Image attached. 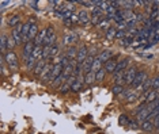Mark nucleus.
<instances>
[{"label":"nucleus","mask_w":159,"mask_h":134,"mask_svg":"<svg viewBox=\"0 0 159 134\" xmlns=\"http://www.w3.org/2000/svg\"><path fill=\"white\" fill-rule=\"evenodd\" d=\"M78 50L75 46H70V48L67 49V52H66V56L68 57V60L70 61H76V57H78Z\"/></svg>","instance_id":"obj_16"},{"label":"nucleus","mask_w":159,"mask_h":134,"mask_svg":"<svg viewBox=\"0 0 159 134\" xmlns=\"http://www.w3.org/2000/svg\"><path fill=\"white\" fill-rule=\"evenodd\" d=\"M59 92L60 93H68V92H71V84H70V83H67V81H64L63 84L59 87Z\"/></svg>","instance_id":"obj_25"},{"label":"nucleus","mask_w":159,"mask_h":134,"mask_svg":"<svg viewBox=\"0 0 159 134\" xmlns=\"http://www.w3.org/2000/svg\"><path fill=\"white\" fill-rule=\"evenodd\" d=\"M116 34H117V27H110L105 35H106L107 39H113V38H116Z\"/></svg>","instance_id":"obj_28"},{"label":"nucleus","mask_w":159,"mask_h":134,"mask_svg":"<svg viewBox=\"0 0 159 134\" xmlns=\"http://www.w3.org/2000/svg\"><path fill=\"white\" fill-rule=\"evenodd\" d=\"M42 53H44V46H35V49L33 52V57L35 60H41L42 58Z\"/></svg>","instance_id":"obj_24"},{"label":"nucleus","mask_w":159,"mask_h":134,"mask_svg":"<svg viewBox=\"0 0 159 134\" xmlns=\"http://www.w3.org/2000/svg\"><path fill=\"white\" fill-rule=\"evenodd\" d=\"M129 63H131V58H129V57H124L122 60L118 61V63H117V67H116V71H114V73H113V76H117V75H120V73H124V72L128 69Z\"/></svg>","instance_id":"obj_4"},{"label":"nucleus","mask_w":159,"mask_h":134,"mask_svg":"<svg viewBox=\"0 0 159 134\" xmlns=\"http://www.w3.org/2000/svg\"><path fill=\"white\" fill-rule=\"evenodd\" d=\"M76 39H78V37H76V34H74V32H71V34H67L66 37L63 38V45H70V46H72L75 42H76Z\"/></svg>","instance_id":"obj_17"},{"label":"nucleus","mask_w":159,"mask_h":134,"mask_svg":"<svg viewBox=\"0 0 159 134\" xmlns=\"http://www.w3.org/2000/svg\"><path fill=\"white\" fill-rule=\"evenodd\" d=\"M15 46H18L15 39H14L11 35H8V39H7V50H14L15 49Z\"/></svg>","instance_id":"obj_27"},{"label":"nucleus","mask_w":159,"mask_h":134,"mask_svg":"<svg viewBox=\"0 0 159 134\" xmlns=\"http://www.w3.org/2000/svg\"><path fill=\"white\" fill-rule=\"evenodd\" d=\"M37 61H38V60H35L34 57L31 56L30 58H29L26 63H23V64H25V67H26V69L31 72V71H34V67H35V64H37Z\"/></svg>","instance_id":"obj_22"},{"label":"nucleus","mask_w":159,"mask_h":134,"mask_svg":"<svg viewBox=\"0 0 159 134\" xmlns=\"http://www.w3.org/2000/svg\"><path fill=\"white\" fill-rule=\"evenodd\" d=\"M154 91H159V75H157L155 77H152V88Z\"/></svg>","instance_id":"obj_35"},{"label":"nucleus","mask_w":159,"mask_h":134,"mask_svg":"<svg viewBox=\"0 0 159 134\" xmlns=\"http://www.w3.org/2000/svg\"><path fill=\"white\" fill-rule=\"evenodd\" d=\"M158 95H159V91H158Z\"/></svg>","instance_id":"obj_42"},{"label":"nucleus","mask_w":159,"mask_h":134,"mask_svg":"<svg viewBox=\"0 0 159 134\" xmlns=\"http://www.w3.org/2000/svg\"><path fill=\"white\" fill-rule=\"evenodd\" d=\"M133 41H135V37H132V35H126V37L121 41V43L125 45V46H128V45H132Z\"/></svg>","instance_id":"obj_34"},{"label":"nucleus","mask_w":159,"mask_h":134,"mask_svg":"<svg viewBox=\"0 0 159 134\" xmlns=\"http://www.w3.org/2000/svg\"><path fill=\"white\" fill-rule=\"evenodd\" d=\"M109 22H110L109 19H106V18H105V19L98 24V27L101 28V30H106V31H107V30L110 28V27H109Z\"/></svg>","instance_id":"obj_32"},{"label":"nucleus","mask_w":159,"mask_h":134,"mask_svg":"<svg viewBox=\"0 0 159 134\" xmlns=\"http://www.w3.org/2000/svg\"><path fill=\"white\" fill-rule=\"evenodd\" d=\"M147 79H148V73H147V72L146 71H139V72H137V75H136V77H135V80H133V83L131 84V88L139 89Z\"/></svg>","instance_id":"obj_2"},{"label":"nucleus","mask_w":159,"mask_h":134,"mask_svg":"<svg viewBox=\"0 0 159 134\" xmlns=\"http://www.w3.org/2000/svg\"><path fill=\"white\" fill-rule=\"evenodd\" d=\"M63 22H64V24H66V26H72V20L71 19H63Z\"/></svg>","instance_id":"obj_40"},{"label":"nucleus","mask_w":159,"mask_h":134,"mask_svg":"<svg viewBox=\"0 0 159 134\" xmlns=\"http://www.w3.org/2000/svg\"><path fill=\"white\" fill-rule=\"evenodd\" d=\"M46 63H48V61H45V60H38L37 64H35V67H34L33 73H34L35 76H41V73H42V71H44Z\"/></svg>","instance_id":"obj_15"},{"label":"nucleus","mask_w":159,"mask_h":134,"mask_svg":"<svg viewBox=\"0 0 159 134\" xmlns=\"http://www.w3.org/2000/svg\"><path fill=\"white\" fill-rule=\"evenodd\" d=\"M124 91H125L124 85L114 84V85H113V88H111V92H113V95H114V96H121V95H122V92H124Z\"/></svg>","instance_id":"obj_23"},{"label":"nucleus","mask_w":159,"mask_h":134,"mask_svg":"<svg viewBox=\"0 0 159 134\" xmlns=\"http://www.w3.org/2000/svg\"><path fill=\"white\" fill-rule=\"evenodd\" d=\"M71 20H72V23H79V15L78 14H72Z\"/></svg>","instance_id":"obj_39"},{"label":"nucleus","mask_w":159,"mask_h":134,"mask_svg":"<svg viewBox=\"0 0 159 134\" xmlns=\"http://www.w3.org/2000/svg\"><path fill=\"white\" fill-rule=\"evenodd\" d=\"M103 68V63L98 58V56L95 57V60H94V64H93V68H91V72H94V73H97L98 71H101Z\"/></svg>","instance_id":"obj_21"},{"label":"nucleus","mask_w":159,"mask_h":134,"mask_svg":"<svg viewBox=\"0 0 159 134\" xmlns=\"http://www.w3.org/2000/svg\"><path fill=\"white\" fill-rule=\"evenodd\" d=\"M8 4H11V2H10V0H3V2L2 3H0V10H4L6 8V7L7 6H8Z\"/></svg>","instance_id":"obj_37"},{"label":"nucleus","mask_w":159,"mask_h":134,"mask_svg":"<svg viewBox=\"0 0 159 134\" xmlns=\"http://www.w3.org/2000/svg\"><path fill=\"white\" fill-rule=\"evenodd\" d=\"M22 28H23V23H20L19 26H16L15 28L11 30V37L15 39L16 45H23V34H22Z\"/></svg>","instance_id":"obj_5"},{"label":"nucleus","mask_w":159,"mask_h":134,"mask_svg":"<svg viewBox=\"0 0 159 134\" xmlns=\"http://www.w3.org/2000/svg\"><path fill=\"white\" fill-rule=\"evenodd\" d=\"M136 119L142 123V122L144 121H147V119H152L151 118V110H150V107H148V104H147V107L144 108V110H142L139 114L136 115Z\"/></svg>","instance_id":"obj_8"},{"label":"nucleus","mask_w":159,"mask_h":134,"mask_svg":"<svg viewBox=\"0 0 159 134\" xmlns=\"http://www.w3.org/2000/svg\"><path fill=\"white\" fill-rule=\"evenodd\" d=\"M95 75H97V83H101V81H103L105 76H106V71H105V68H102V69L98 71Z\"/></svg>","instance_id":"obj_31"},{"label":"nucleus","mask_w":159,"mask_h":134,"mask_svg":"<svg viewBox=\"0 0 159 134\" xmlns=\"http://www.w3.org/2000/svg\"><path fill=\"white\" fill-rule=\"evenodd\" d=\"M34 49H35V45H34L33 41L26 42L23 45V50H22V60H23V63H26V61L30 58L31 56H33Z\"/></svg>","instance_id":"obj_3"},{"label":"nucleus","mask_w":159,"mask_h":134,"mask_svg":"<svg viewBox=\"0 0 159 134\" xmlns=\"http://www.w3.org/2000/svg\"><path fill=\"white\" fill-rule=\"evenodd\" d=\"M7 39H8V35L6 34H2V38H0V50H2V56L8 52L7 50Z\"/></svg>","instance_id":"obj_19"},{"label":"nucleus","mask_w":159,"mask_h":134,"mask_svg":"<svg viewBox=\"0 0 159 134\" xmlns=\"http://www.w3.org/2000/svg\"><path fill=\"white\" fill-rule=\"evenodd\" d=\"M89 49L86 45H82L78 50V57H76V64H83L86 61V58L89 57Z\"/></svg>","instance_id":"obj_7"},{"label":"nucleus","mask_w":159,"mask_h":134,"mask_svg":"<svg viewBox=\"0 0 159 134\" xmlns=\"http://www.w3.org/2000/svg\"><path fill=\"white\" fill-rule=\"evenodd\" d=\"M29 4H30V7H33L34 10H38V7H37L38 2H30V3H29Z\"/></svg>","instance_id":"obj_41"},{"label":"nucleus","mask_w":159,"mask_h":134,"mask_svg":"<svg viewBox=\"0 0 159 134\" xmlns=\"http://www.w3.org/2000/svg\"><path fill=\"white\" fill-rule=\"evenodd\" d=\"M2 57H3V60H4V63L7 64V67H8L10 71L16 72L19 69V60H18V56L15 54L14 50H8V52Z\"/></svg>","instance_id":"obj_1"},{"label":"nucleus","mask_w":159,"mask_h":134,"mask_svg":"<svg viewBox=\"0 0 159 134\" xmlns=\"http://www.w3.org/2000/svg\"><path fill=\"white\" fill-rule=\"evenodd\" d=\"M116 67H117V61H116V57H113V58H110L106 64L103 65V68H105V71H106V73H111V75L114 73Z\"/></svg>","instance_id":"obj_12"},{"label":"nucleus","mask_w":159,"mask_h":134,"mask_svg":"<svg viewBox=\"0 0 159 134\" xmlns=\"http://www.w3.org/2000/svg\"><path fill=\"white\" fill-rule=\"evenodd\" d=\"M126 37V31H121V30H117V34H116V39H124Z\"/></svg>","instance_id":"obj_36"},{"label":"nucleus","mask_w":159,"mask_h":134,"mask_svg":"<svg viewBox=\"0 0 159 134\" xmlns=\"http://www.w3.org/2000/svg\"><path fill=\"white\" fill-rule=\"evenodd\" d=\"M45 41H46V28H44V30H41L38 32V35L35 37V39L33 42H34L35 46H44Z\"/></svg>","instance_id":"obj_10"},{"label":"nucleus","mask_w":159,"mask_h":134,"mask_svg":"<svg viewBox=\"0 0 159 134\" xmlns=\"http://www.w3.org/2000/svg\"><path fill=\"white\" fill-rule=\"evenodd\" d=\"M129 121H131V118H129L126 114H121V115H120V118H118V123L122 125V126L128 125V123H129Z\"/></svg>","instance_id":"obj_29"},{"label":"nucleus","mask_w":159,"mask_h":134,"mask_svg":"<svg viewBox=\"0 0 159 134\" xmlns=\"http://www.w3.org/2000/svg\"><path fill=\"white\" fill-rule=\"evenodd\" d=\"M103 19H105L103 15H91V23L94 24V26H98V24H99Z\"/></svg>","instance_id":"obj_30"},{"label":"nucleus","mask_w":159,"mask_h":134,"mask_svg":"<svg viewBox=\"0 0 159 134\" xmlns=\"http://www.w3.org/2000/svg\"><path fill=\"white\" fill-rule=\"evenodd\" d=\"M38 32H39L38 24H37V23H33V24H31V27H30V32H29V42H30V41H34L35 37L38 35Z\"/></svg>","instance_id":"obj_18"},{"label":"nucleus","mask_w":159,"mask_h":134,"mask_svg":"<svg viewBox=\"0 0 159 134\" xmlns=\"http://www.w3.org/2000/svg\"><path fill=\"white\" fill-rule=\"evenodd\" d=\"M97 81V75L94 72H90V73L84 75V84L86 85H91Z\"/></svg>","instance_id":"obj_20"},{"label":"nucleus","mask_w":159,"mask_h":134,"mask_svg":"<svg viewBox=\"0 0 159 134\" xmlns=\"http://www.w3.org/2000/svg\"><path fill=\"white\" fill-rule=\"evenodd\" d=\"M137 68L136 67H131L128 68L125 72H124V79H125V84H128L129 87H131V84L133 83V80H135L136 75H137Z\"/></svg>","instance_id":"obj_6"},{"label":"nucleus","mask_w":159,"mask_h":134,"mask_svg":"<svg viewBox=\"0 0 159 134\" xmlns=\"http://www.w3.org/2000/svg\"><path fill=\"white\" fill-rule=\"evenodd\" d=\"M78 15H79V24H82V26H86L87 23L91 22V16L86 10H82Z\"/></svg>","instance_id":"obj_9"},{"label":"nucleus","mask_w":159,"mask_h":134,"mask_svg":"<svg viewBox=\"0 0 159 134\" xmlns=\"http://www.w3.org/2000/svg\"><path fill=\"white\" fill-rule=\"evenodd\" d=\"M140 129L143 130V132L146 133H151L155 130V126H154V121L152 119H147V121L142 122V125H140Z\"/></svg>","instance_id":"obj_13"},{"label":"nucleus","mask_w":159,"mask_h":134,"mask_svg":"<svg viewBox=\"0 0 159 134\" xmlns=\"http://www.w3.org/2000/svg\"><path fill=\"white\" fill-rule=\"evenodd\" d=\"M7 24H8V27L11 28H15L16 26H19L20 24V16L18 15V14H14L7 19Z\"/></svg>","instance_id":"obj_14"},{"label":"nucleus","mask_w":159,"mask_h":134,"mask_svg":"<svg viewBox=\"0 0 159 134\" xmlns=\"http://www.w3.org/2000/svg\"><path fill=\"white\" fill-rule=\"evenodd\" d=\"M98 58L102 61L103 65H105L110 58H113V52H111V50H109V49H105V50H102V52L98 54Z\"/></svg>","instance_id":"obj_11"},{"label":"nucleus","mask_w":159,"mask_h":134,"mask_svg":"<svg viewBox=\"0 0 159 134\" xmlns=\"http://www.w3.org/2000/svg\"><path fill=\"white\" fill-rule=\"evenodd\" d=\"M83 85H84V84H83L82 81L76 80V81L74 83V84L71 85V92H79V91H80V89L83 88Z\"/></svg>","instance_id":"obj_26"},{"label":"nucleus","mask_w":159,"mask_h":134,"mask_svg":"<svg viewBox=\"0 0 159 134\" xmlns=\"http://www.w3.org/2000/svg\"><path fill=\"white\" fill-rule=\"evenodd\" d=\"M140 122L137 121V119H135V121H129V123H128V128H131V129H133V130H137V129H140Z\"/></svg>","instance_id":"obj_33"},{"label":"nucleus","mask_w":159,"mask_h":134,"mask_svg":"<svg viewBox=\"0 0 159 134\" xmlns=\"http://www.w3.org/2000/svg\"><path fill=\"white\" fill-rule=\"evenodd\" d=\"M152 121H154V126H155V129L159 130V115H157L155 118H152Z\"/></svg>","instance_id":"obj_38"}]
</instances>
